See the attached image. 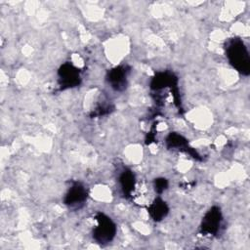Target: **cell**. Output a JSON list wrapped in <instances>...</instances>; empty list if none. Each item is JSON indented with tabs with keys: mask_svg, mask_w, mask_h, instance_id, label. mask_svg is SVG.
<instances>
[{
	"mask_svg": "<svg viewBox=\"0 0 250 250\" xmlns=\"http://www.w3.org/2000/svg\"><path fill=\"white\" fill-rule=\"evenodd\" d=\"M225 54L229 64L240 74L248 76L250 73L249 52L239 37L229 38L224 44Z\"/></svg>",
	"mask_w": 250,
	"mask_h": 250,
	"instance_id": "6da1fadb",
	"label": "cell"
},
{
	"mask_svg": "<svg viewBox=\"0 0 250 250\" xmlns=\"http://www.w3.org/2000/svg\"><path fill=\"white\" fill-rule=\"evenodd\" d=\"M97 226L93 229V239L99 244H107L111 242L116 234V225L110 217L103 212H97L95 215Z\"/></svg>",
	"mask_w": 250,
	"mask_h": 250,
	"instance_id": "7a4b0ae2",
	"label": "cell"
},
{
	"mask_svg": "<svg viewBox=\"0 0 250 250\" xmlns=\"http://www.w3.org/2000/svg\"><path fill=\"white\" fill-rule=\"evenodd\" d=\"M58 84L61 91L71 89L81 84V70L71 62L62 63L58 69Z\"/></svg>",
	"mask_w": 250,
	"mask_h": 250,
	"instance_id": "3957f363",
	"label": "cell"
},
{
	"mask_svg": "<svg viewBox=\"0 0 250 250\" xmlns=\"http://www.w3.org/2000/svg\"><path fill=\"white\" fill-rule=\"evenodd\" d=\"M223 225V215L219 206H212L203 216L199 231L203 235L216 236L220 233Z\"/></svg>",
	"mask_w": 250,
	"mask_h": 250,
	"instance_id": "277c9868",
	"label": "cell"
},
{
	"mask_svg": "<svg viewBox=\"0 0 250 250\" xmlns=\"http://www.w3.org/2000/svg\"><path fill=\"white\" fill-rule=\"evenodd\" d=\"M88 199V190L85 186L78 182L74 181L71 183V186L68 188L67 191L63 196V204L69 208H81Z\"/></svg>",
	"mask_w": 250,
	"mask_h": 250,
	"instance_id": "5b68a950",
	"label": "cell"
},
{
	"mask_svg": "<svg viewBox=\"0 0 250 250\" xmlns=\"http://www.w3.org/2000/svg\"><path fill=\"white\" fill-rule=\"evenodd\" d=\"M130 72L131 67L129 65H117L106 72L105 80L111 89L116 92H122L128 86V75Z\"/></svg>",
	"mask_w": 250,
	"mask_h": 250,
	"instance_id": "8992f818",
	"label": "cell"
},
{
	"mask_svg": "<svg viewBox=\"0 0 250 250\" xmlns=\"http://www.w3.org/2000/svg\"><path fill=\"white\" fill-rule=\"evenodd\" d=\"M165 144L167 148L169 149H179L181 151L188 153L191 157L195 159L201 160V157L197 153V151L188 145V139L177 132H170L165 139Z\"/></svg>",
	"mask_w": 250,
	"mask_h": 250,
	"instance_id": "52a82bcc",
	"label": "cell"
},
{
	"mask_svg": "<svg viewBox=\"0 0 250 250\" xmlns=\"http://www.w3.org/2000/svg\"><path fill=\"white\" fill-rule=\"evenodd\" d=\"M121 191L125 198H130L136 186V176L129 168H124L118 178Z\"/></svg>",
	"mask_w": 250,
	"mask_h": 250,
	"instance_id": "ba28073f",
	"label": "cell"
},
{
	"mask_svg": "<svg viewBox=\"0 0 250 250\" xmlns=\"http://www.w3.org/2000/svg\"><path fill=\"white\" fill-rule=\"evenodd\" d=\"M147 213L154 222H160L168 215L169 206L161 197L158 196L147 207Z\"/></svg>",
	"mask_w": 250,
	"mask_h": 250,
	"instance_id": "9c48e42d",
	"label": "cell"
},
{
	"mask_svg": "<svg viewBox=\"0 0 250 250\" xmlns=\"http://www.w3.org/2000/svg\"><path fill=\"white\" fill-rule=\"evenodd\" d=\"M168 180L163 178V177H160V178H156L154 179L153 181V188H154V190L158 193V194H161L164 190L167 189L168 188Z\"/></svg>",
	"mask_w": 250,
	"mask_h": 250,
	"instance_id": "30bf717a",
	"label": "cell"
}]
</instances>
